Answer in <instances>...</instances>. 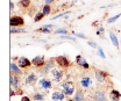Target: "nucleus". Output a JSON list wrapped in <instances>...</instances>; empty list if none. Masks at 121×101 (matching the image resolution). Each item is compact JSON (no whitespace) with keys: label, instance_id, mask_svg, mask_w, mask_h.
<instances>
[{"label":"nucleus","instance_id":"obj_36","mask_svg":"<svg viewBox=\"0 0 121 101\" xmlns=\"http://www.w3.org/2000/svg\"><path fill=\"white\" fill-rule=\"evenodd\" d=\"M9 9H11V11H12V9H14V4H13L12 1L9 2Z\"/></svg>","mask_w":121,"mask_h":101},{"label":"nucleus","instance_id":"obj_8","mask_svg":"<svg viewBox=\"0 0 121 101\" xmlns=\"http://www.w3.org/2000/svg\"><path fill=\"white\" fill-rule=\"evenodd\" d=\"M45 58L43 55H39V56H36V57H34L31 59V64L35 66V67H37V69H41V67H43L45 65Z\"/></svg>","mask_w":121,"mask_h":101},{"label":"nucleus","instance_id":"obj_18","mask_svg":"<svg viewBox=\"0 0 121 101\" xmlns=\"http://www.w3.org/2000/svg\"><path fill=\"white\" fill-rule=\"evenodd\" d=\"M75 101H86L85 100V95H84V92L82 89H77L75 92V98H73Z\"/></svg>","mask_w":121,"mask_h":101},{"label":"nucleus","instance_id":"obj_15","mask_svg":"<svg viewBox=\"0 0 121 101\" xmlns=\"http://www.w3.org/2000/svg\"><path fill=\"white\" fill-rule=\"evenodd\" d=\"M9 83H11V86L14 87L15 91L19 89V84H20V79H19V76H14V74H11V78H9Z\"/></svg>","mask_w":121,"mask_h":101},{"label":"nucleus","instance_id":"obj_10","mask_svg":"<svg viewBox=\"0 0 121 101\" xmlns=\"http://www.w3.org/2000/svg\"><path fill=\"white\" fill-rule=\"evenodd\" d=\"M9 25H11V27H21V26H23L25 25V20H23V17H21V16H17V15H14V16H11V19H9Z\"/></svg>","mask_w":121,"mask_h":101},{"label":"nucleus","instance_id":"obj_29","mask_svg":"<svg viewBox=\"0 0 121 101\" xmlns=\"http://www.w3.org/2000/svg\"><path fill=\"white\" fill-rule=\"evenodd\" d=\"M62 40H70V41H75L76 38L73 37V36H69V35H62V36H60Z\"/></svg>","mask_w":121,"mask_h":101},{"label":"nucleus","instance_id":"obj_21","mask_svg":"<svg viewBox=\"0 0 121 101\" xmlns=\"http://www.w3.org/2000/svg\"><path fill=\"white\" fill-rule=\"evenodd\" d=\"M42 13L45 15H49L51 13V5H44L43 7H42Z\"/></svg>","mask_w":121,"mask_h":101},{"label":"nucleus","instance_id":"obj_11","mask_svg":"<svg viewBox=\"0 0 121 101\" xmlns=\"http://www.w3.org/2000/svg\"><path fill=\"white\" fill-rule=\"evenodd\" d=\"M55 64H56V62H55V58H54V59H50L49 62H47V63H45V65L43 66V67H41V73L49 74V72H50V71L54 69Z\"/></svg>","mask_w":121,"mask_h":101},{"label":"nucleus","instance_id":"obj_35","mask_svg":"<svg viewBox=\"0 0 121 101\" xmlns=\"http://www.w3.org/2000/svg\"><path fill=\"white\" fill-rule=\"evenodd\" d=\"M21 101H30V99L28 97H22V98H21Z\"/></svg>","mask_w":121,"mask_h":101},{"label":"nucleus","instance_id":"obj_16","mask_svg":"<svg viewBox=\"0 0 121 101\" xmlns=\"http://www.w3.org/2000/svg\"><path fill=\"white\" fill-rule=\"evenodd\" d=\"M11 73L14 74V76H20V74H22V69L19 67L17 63H14V62L11 63Z\"/></svg>","mask_w":121,"mask_h":101},{"label":"nucleus","instance_id":"obj_5","mask_svg":"<svg viewBox=\"0 0 121 101\" xmlns=\"http://www.w3.org/2000/svg\"><path fill=\"white\" fill-rule=\"evenodd\" d=\"M49 77H50V80L54 81V83H60V80L63 79V72L60 69H52L50 72H49Z\"/></svg>","mask_w":121,"mask_h":101},{"label":"nucleus","instance_id":"obj_4","mask_svg":"<svg viewBox=\"0 0 121 101\" xmlns=\"http://www.w3.org/2000/svg\"><path fill=\"white\" fill-rule=\"evenodd\" d=\"M37 86H39V88H40L41 91H43L44 93H47V92H49V91L52 88V83H51V80L48 79V78H41V79L37 81Z\"/></svg>","mask_w":121,"mask_h":101},{"label":"nucleus","instance_id":"obj_27","mask_svg":"<svg viewBox=\"0 0 121 101\" xmlns=\"http://www.w3.org/2000/svg\"><path fill=\"white\" fill-rule=\"evenodd\" d=\"M37 31H40V33H44V34H51V29H49V28H45L44 26H43L42 28L37 29Z\"/></svg>","mask_w":121,"mask_h":101},{"label":"nucleus","instance_id":"obj_17","mask_svg":"<svg viewBox=\"0 0 121 101\" xmlns=\"http://www.w3.org/2000/svg\"><path fill=\"white\" fill-rule=\"evenodd\" d=\"M121 93L117 89H112L109 92V101H120Z\"/></svg>","mask_w":121,"mask_h":101},{"label":"nucleus","instance_id":"obj_24","mask_svg":"<svg viewBox=\"0 0 121 101\" xmlns=\"http://www.w3.org/2000/svg\"><path fill=\"white\" fill-rule=\"evenodd\" d=\"M43 17H44V14H43L42 12H40V13H37V14L35 15V17H34V22H40Z\"/></svg>","mask_w":121,"mask_h":101},{"label":"nucleus","instance_id":"obj_25","mask_svg":"<svg viewBox=\"0 0 121 101\" xmlns=\"http://www.w3.org/2000/svg\"><path fill=\"white\" fill-rule=\"evenodd\" d=\"M55 34H60V35H68V34H69V31H68L66 29H64V28H60V29H56V30H55Z\"/></svg>","mask_w":121,"mask_h":101},{"label":"nucleus","instance_id":"obj_30","mask_svg":"<svg viewBox=\"0 0 121 101\" xmlns=\"http://www.w3.org/2000/svg\"><path fill=\"white\" fill-rule=\"evenodd\" d=\"M69 14V12H64V13H60V14H57L55 15L54 17H51L52 20H56V19H58V17H62V16H64V15H68Z\"/></svg>","mask_w":121,"mask_h":101},{"label":"nucleus","instance_id":"obj_3","mask_svg":"<svg viewBox=\"0 0 121 101\" xmlns=\"http://www.w3.org/2000/svg\"><path fill=\"white\" fill-rule=\"evenodd\" d=\"M78 87H80V89L83 91H90L92 89V87H93V80H92V78L89 77V76H84V77H82L80 78V80H79V83H78Z\"/></svg>","mask_w":121,"mask_h":101},{"label":"nucleus","instance_id":"obj_19","mask_svg":"<svg viewBox=\"0 0 121 101\" xmlns=\"http://www.w3.org/2000/svg\"><path fill=\"white\" fill-rule=\"evenodd\" d=\"M109 38H111V41H112V43L114 46H117V48H119V41H118V37H117V35L114 34V33H109Z\"/></svg>","mask_w":121,"mask_h":101},{"label":"nucleus","instance_id":"obj_38","mask_svg":"<svg viewBox=\"0 0 121 101\" xmlns=\"http://www.w3.org/2000/svg\"><path fill=\"white\" fill-rule=\"evenodd\" d=\"M68 101H75V100H71V99H70V100H68Z\"/></svg>","mask_w":121,"mask_h":101},{"label":"nucleus","instance_id":"obj_9","mask_svg":"<svg viewBox=\"0 0 121 101\" xmlns=\"http://www.w3.org/2000/svg\"><path fill=\"white\" fill-rule=\"evenodd\" d=\"M37 77H36V74L34 72H29L27 76H26V78H25V85L26 86H34L35 84H37Z\"/></svg>","mask_w":121,"mask_h":101},{"label":"nucleus","instance_id":"obj_2","mask_svg":"<svg viewBox=\"0 0 121 101\" xmlns=\"http://www.w3.org/2000/svg\"><path fill=\"white\" fill-rule=\"evenodd\" d=\"M94 77H95V79H97V81L100 84V85H108L111 81H109V79H108V77H109V74L105 71H101V70H97V69H94Z\"/></svg>","mask_w":121,"mask_h":101},{"label":"nucleus","instance_id":"obj_34","mask_svg":"<svg viewBox=\"0 0 121 101\" xmlns=\"http://www.w3.org/2000/svg\"><path fill=\"white\" fill-rule=\"evenodd\" d=\"M76 36H78V37H80V38H85V35H84V34H80V33H79V34H75Z\"/></svg>","mask_w":121,"mask_h":101},{"label":"nucleus","instance_id":"obj_23","mask_svg":"<svg viewBox=\"0 0 121 101\" xmlns=\"http://www.w3.org/2000/svg\"><path fill=\"white\" fill-rule=\"evenodd\" d=\"M120 16H121V13H119V14H117V15H114V16H112V17H109V19H107V23H113V22H115Z\"/></svg>","mask_w":121,"mask_h":101},{"label":"nucleus","instance_id":"obj_6","mask_svg":"<svg viewBox=\"0 0 121 101\" xmlns=\"http://www.w3.org/2000/svg\"><path fill=\"white\" fill-rule=\"evenodd\" d=\"M55 62H56V64L60 66V69H68L71 65V62L65 56H57V57H55Z\"/></svg>","mask_w":121,"mask_h":101},{"label":"nucleus","instance_id":"obj_28","mask_svg":"<svg viewBox=\"0 0 121 101\" xmlns=\"http://www.w3.org/2000/svg\"><path fill=\"white\" fill-rule=\"evenodd\" d=\"M104 33H105V28H104L103 26H100L99 28L97 29V35H98V36H103Z\"/></svg>","mask_w":121,"mask_h":101},{"label":"nucleus","instance_id":"obj_37","mask_svg":"<svg viewBox=\"0 0 121 101\" xmlns=\"http://www.w3.org/2000/svg\"><path fill=\"white\" fill-rule=\"evenodd\" d=\"M15 94H16V93H15L14 91H13V89H11V97H13V95H15Z\"/></svg>","mask_w":121,"mask_h":101},{"label":"nucleus","instance_id":"obj_26","mask_svg":"<svg viewBox=\"0 0 121 101\" xmlns=\"http://www.w3.org/2000/svg\"><path fill=\"white\" fill-rule=\"evenodd\" d=\"M11 33L14 34V33H26V29L25 28H17V27H14V28L11 29Z\"/></svg>","mask_w":121,"mask_h":101},{"label":"nucleus","instance_id":"obj_31","mask_svg":"<svg viewBox=\"0 0 121 101\" xmlns=\"http://www.w3.org/2000/svg\"><path fill=\"white\" fill-rule=\"evenodd\" d=\"M98 55H99L101 58H106L105 54H104V51L101 50V48H100V46H98Z\"/></svg>","mask_w":121,"mask_h":101},{"label":"nucleus","instance_id":"obj_13","mask_svg":"<svg viewBox=\"0 0 121 101\" xmlns=\"http://www.w3.org/2000/svg\"><path fill=\"white\" fill-rule=\"evenodd\" d=\"M76 63L80 66V67H83V69H90V64L86 62V59L83 57V56H80V55H77L76 56Z\"/></svg>","mask_w":121,"mask_h":101},{"label":"nucleus","instance_id":"obj_7","mask_svg":"<svg viewBox=\"0 0 121 101\" xmlns=\"http://www.w3.org/2000/svg\"><path fill=\"white\" fill-rule=\"evenodd\" d=\"M16 63H17L19 67L22 69V70H26V69H28V67H30V66L33 65V64H31V60H29L27 57H23V56L17 58Z\"/></svg>","mask_w":121,"mask_h":101},{"label":"nucleus","instance_id":"obj_12","mask_svg":"<svg viewBox=\"0 0 121 101\" xmlns=\"http://www.w3.org/2000/svg\"><path fill=\"white\" fill-rule=\"evenodd\" d=\"M65 94L60 91V89H56V91H54L52 92V94H51V101H64L65 100Z\"/></svg>","mask_w":121,"mask_h":101},{"label":"nucleus","instance_id":"obj_22","mask_svg":"<svg viewBox=\"0 0 121 101\" xmlns=\"http://www.w3.org/2000/svg\"><path fill=\"white\" fill-rule=\"evenodd\" d=\"M20 6L22 8H28L30 6V0H20Z\"/></svg>","mask_w":121,"mask_h":101},{"label":"nucleus","instance_id":"obj_1","mask_svg":"<svg viewBox=\"0 0 121 101\" xmlns=\"http://www.w3.org/2000/svg\"><path fill=\"white\" fill-rule=\"evenodd\" d=\"M60 91L66 95V97H71L72 94H75V84L72 83V81H70V80H65V81H63L62 84L60 85Z\"/></svg>","mask_w":121,"mask_h":101},{"label":"nucleus","instance_id":"obj_32","mask_svg":"<svg viewBox=\"0 0 121 101\" xmlns=\"http://www.w3.org/2000/svg\"><path fill=\"white\" fill-rule=\"evenodd\" d=\"M87 43H89V45H90L91 48H97V43H95V42H93V41H89Z\"/></svg>","mask_w":121,"mask_h":101},{"label":"nucleus","instance_id":"obj_20","mask_svg":"<svg viewBox=\"0 0 121 101\" xmlns=\"http://www.w3.org/2000/svg\"><path fill=\"white\" fill-rule=\"evenodd\" d=\"M33 101H44V95L40 92H35L33 94Z\"/></svg>","mask_w":121,"mask_h":101},{"label":"nucleus","instance_id":"obj_14","mask_svg":"<svg viewBox=\"0 0 121 101\" xmlns=\"http://www.w3.org/2000/svg\"><path fill=\"white\" fill-rule=\"evenodd\" d=\"M93 100L94 101H107L105 93L101 89H95L93 93Z\"/></svg>","mask_w":121,"mask_h":101},{"label":"nucleus","instance_id":"obj_33","mask_svg":"<svg viewBox=\"0 0 121 101\" xmlns=\"http://www.w3.org/2000/svg\"><path fill=\"white\" fill-rule=\"evenodd\" d=\"M54 1H55V0H44V4L45 5H51Z\"/></svg>","mask_w":121,"mask_h":101}]
</instances>
